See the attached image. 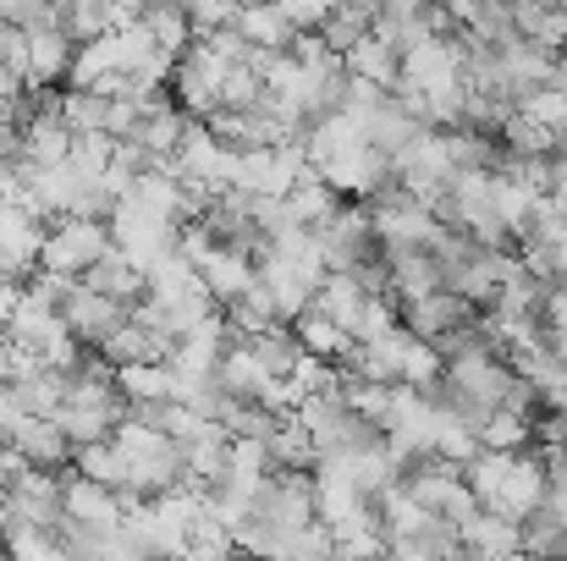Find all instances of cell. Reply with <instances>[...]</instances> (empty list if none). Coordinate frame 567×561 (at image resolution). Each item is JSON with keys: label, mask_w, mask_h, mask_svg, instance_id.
Instances as JSON below:
<instances>
[{"label": "cell", "mask_w": 567, "mask_h": 561, "mask_svg": "<svg viewBox=\"0 0 567 561\" xmlns=\"http://www.w3.org/2000/svg\"><path fill=\"white\" fill-rule=\"evenodd\" d=\"M111 220L105 215H61L50 220L44 231V248H39V270H55V276H89L105 253H111Z\"/></svg>", "instance_id": "6da1fadb"}, {"label": "cell", "mask_w": 567, "mask_h": 561, "mask_svg": "<svg viewBox=\"0 0 567 561\" xmlns=\"http://www.w3.org/2000/svg\"><path fill=\"white\" fill-rule=\"evenodd\" d=\"M402 485H408L435 518H446V523H463L468 512H480V496H474V485L463 479V463H452V457H419V463H408V468H402Z\"/></svg>", "instance_id": "7a4b0ae2"}, {"label": "cell", "mask_w": 567, "mask_h": 561, "mask_svg": "<svg viewBox=\"0 0 567 561\" xmlns=\"http://www.w3.org/2000/svg\"><path fill=\"white\" fill-rule=\"evenodd\" d=\"M391 166H396V183L408 187V193H419L424 204H441V193H446L452 177H457L446 127H424L413 144H402V149L391 155Z\"/></svg>", "instance_id": "3957f363"}, {"label": "cell", "mask_w": 567, "mask_h": 561, "mask_svg": "<svg viewBox=\"0 0 567 561\" xmlns=\"http://www.w3.org/2000/svg\"><path fill=\"white\" fill-rule=\"evenodd\" d=\"M315 242H320V253H326L331 270H359V264H370V259L380 253L370 204H364V198H348L326 226H315Z\"/></svg>", "instance_id": "277c9868"}, {"label": "cell", "mask_w": 567, "mask_h": 561, "mask_svg": "<svg viewBox=\"0 0 567 561\" xmlns=\"http://www.w3.org/2000/svg\"><path fill=\"white\" fill-rule=\"evenodd\" d=\"M172 166L183 172V183L204 187V193H226L237 183V144H226L209 122H193Z\"/></svg>", "instance_id": "5b68a950"}, {"label": "cell", "mask_w": 567, "mask_h": 561, "mask_svg": "<svg viewBox=\"0 0 567 561\" xmlns=\"http://www.w3.org/2000/svg\"><path fill=\"white\" fill-rule=\"evenodd\" d=\"M198 276H204V287L215 292V303L226 309V303H237L248 287H259V253L254 248H243V242H209L198 259Z\"/></svg>", "instance_id": "8992f818"}, {"label": "cell", "mask_w": 567, "mask_h": 561, "mask_svg": "<svg viewBox=\"0 0 567 561\" xmlns=\"http://www.w3.org/2000/svg\"><path fill=\"white\" fill-rule=\"evenodd\" d=\"M61 314H66V325L89 342V347H100L127 314H133V303H122V298H111V292H100V287H89L83 276L66 287V298H61Z\"/></svg>", "instance_id": "52a82bcc"}, {"label": "cell", "mask_w": 567, "mask_h": 561, "mask_svg": "<svg viewBox=\"0 0 567 561\" xmlns=\"http://www.w3.org/2000/svg\"><path fill=\"white\" fill-rule=\"evenodd\" d=\"M468 320H480V303H468L457 287H435V292L402 298V325H408L413 336L441 342L446 331H457V325H468Z\"/></svg>", "instance_id": "ba28073f"}, {"label": "cell", "mask_w": 567, "mask_h": 561, "mask_svg": "<svg viewBox=\"0 0 567 561\" xmlns=\"http://www.w3.org/2000/svg\"><path fill=\"white\" fill-rule=\"evenodd\" d=\"M66 518L111 540V534L122 529V518H127V507H122V496H116V485H100V479H89V474H78V468H66Z\"/></svg>", "instance_id": "9c48e42d"}, {"label": "cell", "mask_w": 567, "mask_h": 561, "mask_svg": "<svg viewBox=\"0 0 567 561\" xmlns=\"http://www.w3.org/2000/svg\"><path fill=\"white\" fill-rule=\"evenodd\" d=\"M72 61H78V39L61 22L28 28V89H55L61 77H72Z\"/></svg>", "instance_id": "30bf717a"}, {"label": "cell", "mask_w": 567, "mask_h": 561, "mask_svg": "<svg viewBox=\"0 0 567 561\" xmlns=\"http://www.w3.org/2000/svg\"><path fill=\"white\" fill-rule=\"evenodd\" d=\"M491 507L507 512V518H518V523L546 507V457H540V446H524L513 457V468H507V479H502V490H496Z\"/></svg>", "instance_id": "8fae6325"}, {"label": "cell", "mask_w": 567, "mask_h": 561, "mask_svg": "<svg viewBox=\"0 0 567 561\" xmlns=\"http://www.w3.org/2000/svg\"><path fill=\"white\" fill-rule=\"evenodd\" d=\"M6 440H17L22 446V457L33 463V468H66L72 463V435L55 424V418H39V413H17L6 429H0Z\"/></svg>", "instance_id": "7c38bea8"}, {"label": "cell", "mask_w": 567, "mask_h": 561, "mask_svg": "<svg viewBox=\"0 0 567 561\" xmlns=\"http://www.w3.org/2000/svg\"><path fill=\"white\" fill-rule=\"evenodd\" d=\"M457 534H463V557H518L524 551V523L518 518H507V512H496V507H480V512H468L463 523H457Z\"/></svg>", "instance_id": "4fadbf2b"}, {"label": "cell", "mask_w": 567, "mask_h": 561, "mask_svg": "<svg viewBox=\"0 0 567 561\" xmlns=\"http://www.w3.org/2000/svg\"><path fill=\"white\" fill-rule=\"evenodd\" d=\"M237 33H243L254 50H292L303 28L287 17L281 0H243V11H237Z\"/></svg>", "instance_id": "5bb4252c"}, {"label": "cell", "mask_w": 567, "mask_h": 561, "mask_svg": "<svg viewBox=\"0 0 567 561\" xmlns=\"http://www.w3.org/2000/svg\"><path fill=\"white\" fill-rule=\"evenodd\" d=\"M215 380H220V385H226V396H237V402H265V391H270L281 374L265 370V364H259V353L237 336V342L226 347V359H220Z\"/></svg>", "instance_id": "9a60e30c"}, {"label": "cell", "mask_w": 567, "mask_h": 561, "mask_svg": "<svg viewBox=\"0 0 567 561\" xmlns=\"http://www.w3.org/2000/svg\"><path fill=\"white\" fill-rule=\"evenodd\" d=\"M183 463H188V479L193 485H220V474H226V463H231V429L220 424V418H209L193 440H183Z\"/></svg>", "instance_id": "2e32d148"}, {"label": "cell", "mask_w": 567, "mask_h": 561, "mask_svg": "<svg viewBox=\"0 0 567 561\" xmlns=\"http://www.w3.org/2000/svg\"><path fill=\"white\" fill-rule=\"evenodd\" d=\"M89 287H100V292H111V298H122V303H138V298H150V270L127 253V248H116L111 242V253L83 276Z\"/></svg>", "instance_id": "e0dca14e"}, {"label": "cell", "mask_w": 567, "mask_h": 561, "mask_svg": "<svg viewBox=\"0 0 567 561\" xmlns=\"http://www.w3.org/2000/svg\"><path fill=\"white\" fill-rule=\"evenodd\" d=\"M370 298H375V292H370L353 270H331V276L320 281V292H315V309H320V314H331V320H342V325L359 336V320H364Z\"/></svg>", "instance_id": "ac0fdd59"}, {"label": "cell", "mask_w": 567, "mask_h": 561, "mask_svg": "<svg viewBox=\"0 0 567 561\" xmlns=\"http://www.w3.org/2000/svg\"><path fill=\"white\" fill-rule=\"evenodd\" d=\"M292 331H298V342H303V353H315V359H331V364H342L353 347H359V336L342 325V320H331V314H320L315 303L292 320Z\"/></svg>", "instance_id": "d6986e66"}, {"label": "cell", "mask_w": 567, "mask_h": 561, "mask_svg": "<svg viewBox=\"0 0 567 561\" xmlns=\"http://www.w3.org/2000/svg\"><path fill=\"white\" fill-rule=\"evenodd\" d=\"M66 380H72V374L55 370V364H39V370L17 374V380H11L17 407H22V413H39V418H55L61 402H66Z\"/></svg>", "instance_id": "ffe728a7"}, {"label": "cell", "mask_w": 567, "mask_h": 561, "mask_svg": "<svg viewBox=\"0 0 567 561\" xmlns=\"http://www.w3.org/2000/svg\"><path fill=\"white\" fill-rule=\"evenodd\" d=\"M342 61H348L353 77H370V83H380V89H396V77H402V50H396L391 39H380L375 28H370Z\"/></svg>", "instance_id": "44dd1931"}, {"label": "cell", "mask_w": 567, "mask_h": 561, "mask_svg": "<svg viewBox=\"0 0 567 561\" xmlns=\"http://www.w3.org/2000/svg\"><path fill=\"white\" fill-rule=\"evenodd\" d=\"M342 204H348V198L326 183L315 166H309V172L298 177V187L287 193V209H292V220H298V226H309V231H315V226H326V220H331Z\"/></svg>", "instance_id": "7402d4cb"}, {"label": "cell", "mask_w": 567, "mask_h": 561, "mask_svg": "<svg viewBox=\"0 0 567 561\" xmlns=\"http://www.w3.org/2000/svg\"><path fill=\"white\" fill-rule=\"evenodd\" d=\"M535 413H524V407H513V402H502V407H491L485 418H480V446H502V451H524V446H535Z\"/></svg>", "instance_id": "603a6c76"}, {"label": "cell", "mask_w": 567, "mask_h": 561, "mask_svg": "<svg viewBox=\"0 0 567 561\" xmlns=\"http://www.w3.org/2000/svg\"><path fill=\"white\" fill-rule=\"evenodd\" d=\"M220 314H226L231 336H243V342H248V336H259V331H270V325L281 320V309H276V298H270V287H265V281H259V287H248V292H243L237 303H226Z\"/></svg>", "instance_id": "cb8c5ba5"}, {"label": "cell", "mask_w": 567, "mask_h": 561, "mask_svg": "<svg viewBox=\"0 0 567 561\" xmlns=\"http://www.w3.org/2000/svg\"><path fill=\"white\" fill-rule=\"evenodd\" d=\"M122 418H127V413H116V407H89V402H61V413H55V424L72 435V446L111 440Z\"/></svg>", "instance_id": "d4e9b609"}, {"label": "cell", "mask_w": 567, "mask_h": 561, "mask_svg": "<svg viewBox=\"0 0 567 561\" xmlns=\"http://www.w3.org/2000/svg\"><path fill=\"white\" fill-rule=\"evenodd\" d=\"M116 380H122L127 402H166V396H177V370H172L166 359L122 364V370H116Z\"/></svg>", "instance_id": "484cf974"}, {"label": "cell", "mask_w": 567, "mask_h": 561, "mask_svg": "<svg viewBox=\"0 0 567 561\" xmlns=\"http://www.w3.org/2000/svg\"><path fill=\"white\" fill-rule=\"evenodd\" d=\"M248 347L259 353V364H265V370H270V374H281V380H287V374H292V364L303 359V342H298V331H292L287 320H276L270 331L248 336Z\"/></svg>", "instance_id": "4316f807"}, {"label": "cell", "mask_w": 567, "mask_h": 561, "mask_svg": "<svg viewBox=\"0 0 567 561\" xmlns=\"http://www.w3.org/2000/svg\"><path fill=\"white\" fill-rule=\"evenodd\" d=\"M370 28H375V11H364L359 0H337V6H331V17L320 22L326 44H331V50H342V55H348V50H353Z\"/></svg>", "instance_id": "83f0119b"}, {"label": "cell", "mask_w": 567, "mask_h": 561, "mask_svg": "<svg viewBox=\"0 0 567 561\" xmlns=\"http://www.w3.org/2000/svg\"><path fill=\"white\" fill-rule=\"evenodd\" d=\"M72 468L78 474H89V479H100V485H127V463H122V451H116V440H89V446H78L72 451Z\"/></svg>", "instance_id": "f1b7e54d"}, {"label": "cell", "mask_w": 567, "mask_h": 561, "mask_svg": "<svg viewBox=\"0 0 567 561\" xmlns=\"http://www.w3.org/2000/svg\"><path fill=\"white\" fill-rule=\"evenodd\" d=\"M55 111H61V122H66L72 133H105V94H100V89H78V83H72Z\"/></svg>", "instance_id": "f546056e"}, {"label": "cell", "mask_w": 567, "mask_h": 561, "mask_svg": "<svg viewBox=\"0 0 567 561\" xmlns=\"http://www.w3.org/2000/svg\"><path fill=\"white\" fill-rule=\"evenodd\" d=\"M518 111H529V116H535V122H546L557 138H567V89L546 83V89H535L529 100H518Z\"/></svg>", "instance_id": "4dcf8cb0"}, {"label": "cell", "mask_w": 567, "mask_h": 561, "mask_svg": "<svg viewBox=\"0 0 567 561\" xmlns=\"http://www.w3.org/2000/svg\"><path fill=\"white\" fill-rule=\"evenodd\" d=\"M188 6V22L198 33H215V28H231L237 22V11H243V0H183Z\"/></svg>", "instance_id": "1f68e13d"}, {"label": "cell", "mask_w": 567, "mask_h": 561, "mask_svg": "<svg viewBox=\"0 0 567 561\" xmlns=\"http://www.w3.org/2000/svg\"><path fill=\"white\" fill-rule=\"evenodd\" d=\"M28 468H33V463H28V457H22V446H17V440H6V435H0V490H11V485H17V479H22V474H28Z\"/></svg>", "instance_id": "d6a6232c"}, {"label": "cell", "mask_w": 567, "mask_h": 561, "mask_svg": "<svg viewBox=\"0 0 567 561\" xmlns=\"http://www.w3.org/2000/svg\"><path fill=\"white\" fill-rule=\"evenodd\" d=\"M155 0H105V22L111 28H127V22H144Z\"/></svg>", "instance_id": "836d02e7"}, {"label": "cell", "mask_w": 567, "mask_h": 561, "mask_svg": "<svg viewBox=\"0 0 567 561\" xmlns=\"http://www.w3.org/2000/svg\"><path fill=\"white\" fill-rule=\"evenodd\" d=\"M435 6L452 17V28H468V22L480 17V6H485V0H435Z\"/></svg>", "instance_id": "e575fe53"}, {"label": "cell", "mask_w": 567, "mask_h": 561, "mask_svg": "<svg viewBox=\"0 0 567 561\" xmlns=\"http://www.w3.org/2000/svg\"><path fill=\"white\" fill-rule=\"evenodd\" d=\"M551 83L567 89V50H557V61H551Z\"/></svg>", "instance_id": "d590c367"}, {"label": "cell", "mask_w": 567, "mask_h": 561, "mask_svg": "<svg viewBox=\"0 0 567 561\" xmlns=\"http://www.w3.org/2000/svg\"><path fill=\"white\" fill-rule=\"evenodd\" d=\"M6 523H11V501H6V490H0V534H6Z\"/></svg>", "instance_id": "8d00e7d4"}, {"label": "cell", "mask_w": 567, "mask_h": 561, "mask_svg": "<svg viewBox=\"0 0 567 561\" xmlns=\"http://www.w3.org/2000/svg\"><path fill=\"white\" fill-rule=\"evenodd\" d=\"M359 6H364V11H375V17L385 11V0H359Z\"/></svg>", "instance_id": "74e56055"}]
</instances>
